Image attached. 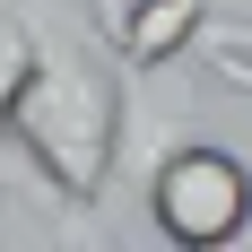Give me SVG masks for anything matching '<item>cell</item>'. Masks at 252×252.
Masks as SVG:
<instances>
[{"mask_svg": "<svg viewBox=\"0 0 252 252\" xmlns=\"http://www.w3.org/2000/svg\"><path fill=\"white\" fill-rule=\"evenodd\" d=\"M209 26H218V9H209V0H130L113 52H122L130 78H148V70H165V61H183V52H200Z\"/></svg>", "mask_w": 252, "mask_h": 252, "instance_id": "3", "label": "cell"}, {"mask_svg": "<svg viewBox=\"0 0 252 252\" xmlns=\"http://www.w3.org/2000/svg\"><path fill=\"white\" fill-rule=\"evenodd\" d=\"M78 9H87V18L104 26V44H113V35H122V9H130V0H78Z\"/></svg>", "mask_w": 252, "mask_h": 252, "instance_id": "6", "label": "cell"}, {"mask_svg": "<svg viewBox=\"0 0 252 252\" xmlns=\"http://www.w3.org/2000/svg\"><path fill=\"white\" fill-rule=\"evenodd\" d=\"M26 70H35V9H18V0H0V113L18 104Z\"/></svg>", "mask_w": 252, "mask_h": 252, "instance_id": "4", "label": "cell"}, {"mask_svg": "<svg viewBox=\"0 0 252 252\" xmlns=\"http://www.w3.org/2000/svg\"><path fill=\"white\" fill-rule=\"evenodd\" d=\"M0 139H9V122H0Z\"/></svg>", "mask_w": 252, "mask_h": 252, "instance_id": "7", "label": "cell"}, {"mask_svg": "<svg viewBox=\"0 0 252 252\" xmlns=\"http://www.w3.org/2000/svg\"><path fill=\"white\" fill-rule=\"evenodd\" d=\"M139 191H148V226L183 252H218L252 235V165L218 139H165Z\"/></svg>", "mask_w": 252, "mask_h": 252, "instance_id": "2", "label": "cell"}, {"mask_svg": "<svg viewBox=\"0 0 252 252\" xmlns=\"http://www.w3.org/2000/svg\"><path fill=\"white\" fill-rule=\"evenodd\" d=\"M0 122H9V148L26 157V174L52 200L87 209L113 183V157L130 139V70L87 9L78 18L35 9V70H26L18 104Z\"/></svg>", "mask_w": 252, "mask_h": 252, "instance_id": "1", "label": "cell"}, {"mask_svg": "<svg viewBox=\"0 0 252 252\" xmlns=\"http://www.w3.org/2000/svg\"><path fill=\"white\" fill-rule=\"evenodd\" d=\"M209 44H218V52H244V61H252V18H218V26H209Z\"/></svg>", "mask_w": 252, "mask_h": 252, "instance_id": "5", "label": "cell"}]
</instances>
